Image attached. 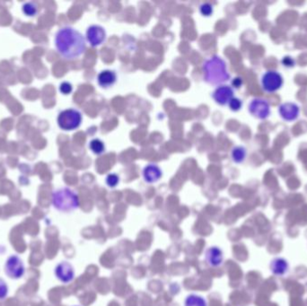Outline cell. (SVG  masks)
<instances>
[{"instance_id": "16", "label": "cell", "mask_w": 307, "mask_h": 306, "mask_svg": "<svg viewBox=\"0 0 307 306\" xmlns=\"http://www.w3.org/2000/svg\"><path fill=\"white\" fill-rule=\"evenodd\" d=\"M184 306H208L207 300L199 294H189L184 301Z\"/></svg>"}, {"instance_id": "13", "label": "cell", "mask_w": 307, "mask_h": 306, "mask_svg": "<svg viewBox=\"0 0 307 306\" xmlns=\"http://www.w3.org/2000/svg\"><path fill=\"white\" fill-rule=\"evenodd\" d=\"M162 170L157 165H148L143 170V178L147 183H155L158 182L162 177Z\"/></svg>"}, {"instance_id": "19", "label": "cell", "mask_w": 307, "mask_h": 306, "mask_svg": "<svg viewBox=\"0 0 307 306\" xmlns=\"http://www.w3.org/2000/svg\"><path fill=\"white\" fill-rule=\"evenodd\" d=\"M9 293V285L2 277H0V301H3L8 297Z\"/></svg>"}, {"instance_id": "17", "label": "cell", "mask_w": 307, "mask_h": 306, "mask_svg": "<svg viewBox=\"0 0 307 306\" xmlns=\"http://www.w3.org/2000/svg\"><path fill=\"white\" fill-rule=\"evenodd\" d=\"M22 11L26 17H34L38 15L39 8H38V5L34 2H26L23 5Z\"/></svg>"}, {"instance_id": "3", "label": "cell", "mask_w": 307, "mask_h": 306, "mask_svg": "<svg viewBox=\"0 0 307 306\" xmlns=\"http://www.w3.org/2000/svg\"><path fill=\"white\" fill-rule=\"evenodd\" d=\"M52 206L61 213H71L79 207V195L69 188H60L52 193Z\"/></svg>"}, {"instance_id": "21", "label": "cell", "mask_w": 307, "mask_h": 306, "mask_svg": "<svg viewBox=\"0 0 307 306\" xmlns=\"http://www.w3.org/2000/svg\"><path fill=\"white\" fill-rule=\"evenodd\" d=\"M213 6L209 3H203L199 6V12L203 17H210L213 14Z\"/></svg>"}, {"instance_id": "14", "label": "cell", "mask_w": 307, "mask_h": 306, "mask_svg": "<svg viewBox=\"0 0 307 306\" xmlns=\"http://www.w3.org/2000/svg\"><path fill=\"white\" fill-rule=\"evenodd\" d=\"M117 74L114 71L106 69L100 72L97 76V82L99 84L100 87L104 88L111 87L116 83Z\"/></svg>"}, {"instance_id": "4", "label": "cell", "mask_w": 307, "mask_h": 306, "mask_svg": "<svg viewBox=\"0 0 307 306\" xmlns=\"http://www.w3.org/2000/svg\"><path fill=\"white\" fill-rule=\"evenodd\" d=\"M83 117L82 113L75 109H66L59 112L57 122L64 131H72L80 127Z\"/></svg>"}, {"instance_id": "12", "label": "cell", "mask_w": 307, "mask_h": 306, "mask_svg": "<svg viewBox=\"0 0 307 306\" xmlns=\"http://www.w3.org/2000/svg\"><path fill=\"white\" fill-rule=\"evenodd\" d=\"M205 260L208 266L212 268L219 267L224 261V255L221 249L216 246H211L206 251L205 253Z\"/></svg>"}, {"instance_id": "25", "label": "cell", "mask_w": 307, "mask_h": 306, "mask_svg": "<svg viewBox=\"0 0 307 306\" xmlns=\"http://www.w3.org/2000/svg\"><path fill=\"white\" fill-rule=\"evenodd\" d=\"M243 84H244V80H243L241 76H237V78H235L232 80V86L236 89L241 88Z\"/></svg>"}, {"instance_id": "26", "label": "cell", "mask_w": 307, "mask_h": 306, "mask_svg": "<svg viewBox=\"0 0 307 306\" xmlns=\"http://www.w3.org/2000/svg\"><path fill=\"white\" fill-rule=\"evenodd\" d=\"M73 306H79V305H73Z\"/></svg>"}, {"instance_id": "22", "label": "cell", "mask_w": 307, "mask_h": 306, "mask_svg": "<svg viewBox=\"0 0 307 306\" xmlns=\"http://www.w3.org/2000/svg\"><path fill=\"white\" fill-rule=\"evenodd\" d=\"M105 182L107 186L110 188H115L120 182V177L116 174H109L108 176L105 179Z\"/></svg>"}, {"instance_id": "23", "label": "cell", "mask_w": 307, "mask_h": 306, "mask_svg": "<svg viewBox=\"0 0 307 306\" xmlns=\"http://www.w3.org/2000/svg\"><path fill=\"white\" fill-rule=\"evenodd\" d=\"M281 65L286 68H293L296 65V61L292 56L287 55V56L283 57L282 59H281Z\"/></svg>"}, {"instance_id": "11", "label": "cell", "mask_w": 307, "mask_h": 306, "mask_svg": "<svg viewBox=\"0 0 307 306\" xmlns=\"http://www.w3.org/2000/svg\"><path fill=\"white\" fill-rule=\"evenodd\" d=\"M234 94L235 91L233 87L229 86H220L214 91L212 97L216 104L219 105H225L228 104L231 99L235 97Z\"/></svg>"}, {"instance_id": "7", "label": "cell", "mask_w": 307, "mask_h": 306, "mask_svg": "<svg viewBox=\"0 0 307 306\" xmlns=\"http://www.w3.org/2000/svg\"><path fill=\"white\" fill-rule=\"evenodd\" d=\"M248 111L254 118L259 120H266L270 115V104L264 98L256 97L250 102Z\"/></svg>"}, {"instance_id": "5", "label": "cell", "mask_w": 307, "mask_h": 306, "mask_svg": "<svg viewBox=\"0 0 307 306\" xmlns=\"http://www.w3.org/2000/svg\"><path fill=\"white\" fill-rule=\"evenodd\" d=\"M261 85L263 91L268 94H273L282 88L284 79L278 71L270 69L262 74Z\"/></svg>"}, {"instance_id": "6", "label": "cell", "mask_w": 307, "mask_h": 306, "mask_svg": "<svg viewBox=\"0 0 307 306\" xmlns=\"http://www.w3.org/2000/svg\"><path fill=\"white\" fill-rule=\"evenodd\" d=\"M4 271L9 278L18 280L25 276V263L17 254H13L5 262Z\"/></svg>"}, {"instance_id": "15", "label": "cell", "mask_w": 307, "mask_h": 306, "mask_svg": "<svg viewBox=\"0 0 307 306\" xmlns=\"http://www.w3.org/2000/svg\"><path fill=\"white\" fill-rule=\"evenodd\" d=\"M247 157V150L243 145H237L232 149L231 158L236 164H242Z\"/></svg>"}, {"instance_id": "9", "label": "cell", "mask_w": 307, "mask_h": 306, "mask_svg": "<svg viewBox=\"0 0 307 306\" xmlns=\"http://www.w3.org/2000/svg\"><path fill=\"white\" fill-rule=\"evenodd\" d=\"M278 112L282 120L287 122H292L298 119L300 115V107L295 103L286 102L278 106Z\"/></svg>"}, {"instance_id": "20", "label": "cell", "mask_w": 307, "mask_h": 306, "mask_svg": "<svg viewBox=\"0 0 307 306\" xmlns=\"http://www.w3.org/2000/svg\"><path fill=\"white\" fill-rule=\"evenodd\" d=\"M228 106L233 112H238L243 107V101L237 97H234L229 102Z\"/></svg>"}, {"instance_id": "18", "label": "cell", "mask_w": 307, "mask_h": 306, "mask_svg": "<svg viewBox=\"0 0 307 306\" xmlns=\"http://www.w3.org/2000/svg\"><path fill=\"white\" fill-rule=\"evenodd\" d=\"M89 148L96 155H102L105 151V145L99 138H94L89 143Z\"/></svg>"}, {"instance_id": "1", "label": "cell", "mask_w": 307, "mask_h": 306, "mask_svg": "<svg viewBox=\"0 0 307 306\" xmlns=\"http://www.w3.org/2000/svg\"><path fill=\"white\" fill-rule=\"evenodd\" d=\"M55 47L58 53L67 60H74L83 55L87 49L82 33L71 26H64L56 33Z\"/></svg>"}, {"instance_id": "24", "label": "cell", "mask_w": 307, "mask_h": 306, "mask_svg": "<svg viewBox=\"0 0 307 306\" xmlns=\"http://www.w3.org/2000/svg\"><path fill=\"white\" fill-rule=\"evenodd\" d=\"M58 89H59V92L62 95H70L72 91H73V86L69 82L64 81V82L59 85V88Z\"/></svg>"}, {"instance_id": "2", "label": "cell", "mask_w": 307, "mask_h": 306, "mask_svg": "<svg viewBox=\"0 0 307 306\" xmlns=\"http://www.w3.org/2000/svg\"><path fill=\"white\" fill-rule=\"evenodd\" d=\"M204 79L207 83L218 86L230 79L226 63L219 56H212L203 64Z\"/></svg>"}, {"instance_id": "8", "label": "cell", "mask_w": 307, "mask_h": 306, "mask_svg": "<svg viewBox=\"0 0 307 306\" xmlns=\"http://www.w3.org/2000/svg\"><path fill=\"white\" fill-rule=\"evenodd\" d=\"M54 275L63 284H69L75 278V269L68 261H61L56 265Z\"/></svg>"}, {"instance_id": "10", "label": "cell", "mask_w": 307, "mask_h": 306, "mask_svg": "<svg viewBox=\"0 0 307 306\" xmlns=\"http://www.w3.org/2000/svg\"><path fill=\"white\" fill-rule=\"evenodd\" d=\"M87 40L93 47L102 45L106 40V32L101 25H93L87 30Z\"/></svg>"}]
</instances>
